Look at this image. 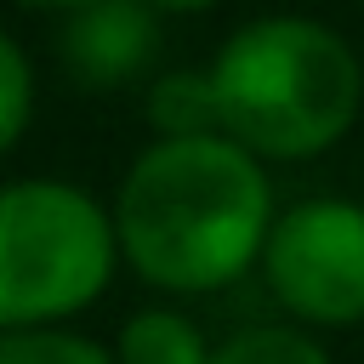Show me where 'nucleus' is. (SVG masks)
Masks as SVG:
<instances>
[{"label":"nucleus","mask_w":364,"mask_h":364,"mask_svg":"<svg viewBox=\"0 0 364 364\" xmlns=\"http://www.w3.org/2000/svg\"><path fill=\"white\" fill-rule=\"evenodd\" d=\"M210 364H330V353L290 324H250L210 347Z\"/></svg>","instance_id":"nucleus-8"},{"label":"nucleus","mask_w":364,"mask_h":364,"mask_svg":"<svg viewBox=\"0 0 364 364\" xmlns=\"http://www.w3.org/2000/svg\"><path fill=\"white\" fill-rule=\"evenodd\" d=\"M114 358H119V364H210V347L199 341V330H193L182 313L148 307V313L125 318Z\"/></svg>","instance_id":"nucleus-7"},{"label":"nucleus","mask_w":364,"mask_h":364,"mask_svg":"<svg viewBox=\"0 0 364 364\" xmlns=\"http://www.w3.org/2000/svg\"><path fill=\"white\" fill-rule=\"evenodd\" d=\"M222 125L250 154L307 159L330 148L364 102L353 46L313 17H256L210 63Z\"/></svg>","instance_id":"nucleus-2"},{"label":"nucleus","mask_w":364,"mask_h":364,"mask_svg":"<svg viewBox=\"0 0 364 364\" xmlns=\"http://www.w3.org/2000/svg\"><path fill=\"white\" fill-rule=\"evenodd\" d=\"M0 364H119V358H108L97 341L68 330H6Z\"/></svg>","instance_id":"nucleus-9"},{"label":"nucleus","mask_w":364,"mask_h":364,"mask_svg":"<svg viewBox=\"0 0 364 364\" xmlns=\"http://www.w3.org/2000/svg\"><path fill=\"white\" fill-rule=\"evenodd\" d=\"M148 119L154 131H165V142H193V136H210L222 125V97H216V80L210 74H165L154 91H148Z\"/></svg>","instance_id":"nucleus-6"},{"label":"nucleus","mask_w":364,"mask_h":364,"mask_svg":"<svg viewBox=\"0 0 364 364\" xmlns=\"http://www.w3.org/2000/svg\"><path fill=\"white\" fill-rule=\"evenodd\" d=\"M28 108H34V74H28V57L17 51L11 34H0V154L23 136Z\"/></svg>","instance_id":"nucleus-10"},{"label":"nucleus","mask_w":364,"mask_h":364,"mask_svg":"<svg viewBox=\"0 0 364 364\" xmlns=\"http://www.w3.org/2000/svg\"><path fill=\"white\" fill-rule=\"evenodd\" d=\"M159 51V23L142 0H91L63 28V63L80 85H125Z\"/></svg>","instance_id":"nucleus-5"},{"label":"nucleus","mask_w":364,"mask_h":364,"mask_svg":"<svg viewBox=\"0 0 364 364\" xmlns=\"http://www.w3.org/2000/svg\"><path fill=\"white\" fill-rule=\"evenodd\" d=\"M159 6H176V11H205V6H216V0H159Z\"/></svg>","instance_id":"nucleus-11"},{"label":"nucleus","mask_w":364,"mask_h":364,"mask_svg":"<svg viewBox=\"0 0 364 364\" xmlns=\"http://www.w3.org/2000/svg\"><path fill=\"white\" fill-rule=\"evenodd\" d=\"M267 182L250 148L222 136L154 142L119 182L114 233L131 267L165 290H216L267 250Z\"/></svg>","instance_id":"nucleus-1"},{"label":"nucleus","mask_w":364,"mask_h":364,"mask_svg":"<svg viewBox=\"0 0 364 364\" xmlns=\"http://www.w3.org/2000/svg\"><path fill=\"white\" fill-rule=\"evenodd\" d=\"M17 6H74V11H80V6H91V0H17Z\"/></svg>","instance_id":"nucleus-12"},{"label":"nucleus","mask_w":364,"mask_h":364,"mask_svg":"<svg viewBox=\"0 0 364 364\" xmlns=\"http://www.w3.org/2000/svg\"><path fill=\"white\" fill-rule=\"evenodd\" d=\"M114 222L74 182L0 188V330L80 313L114 273Z\"/></svg>","instance_id":"nucleus-3"},{"label":"nucleus","mask_w":364,"mask_h":364,"mask_svg":"<svg viewBox=\"0 0 364 364\" xmlns=\"http://www.w3.org/2000/svg\"><path fill=\"white\" fill-rule=\"evenodd\" d=\"M273 296L318 324L364 318V205L353 199H301L290 205L262 250Z\"/></svg>","instance_id":"nucleus-4"}]
</instances>
